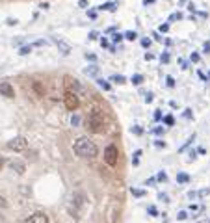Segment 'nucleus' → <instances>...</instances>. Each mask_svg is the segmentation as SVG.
<instances>
[{
    "label": "nucleus",
    "instance_id": "obj_1",
    "mask_svg": "<svg viewBox=\"0 0 210 223\" xmlns=\"http://www.w3.org/2000/svg\"><path fill=\"white\" fill-rule=\"evenodd\" d=\"M73 151H74V154H78L82 158H95L99 154V147L95 145V141H91V139L86 138V136L78 138L73 143Z\"/></svg>",
    "mask_w": 210,
    "mask_h": 223
},
{
    "label": "nucleus",
    "instance_id": "obj_2",
    "mask_svg": "<svg viewBox=\"0 0 210 223\" xmlns=\"http://www.w3.org/2000/svg\"><path fill=\"white\" fill-rule=\"evenodd\" d=\"M104 115L101 110H91L89 115L86 117V128L91 132V134H101L104 132Z\"/></svg>",
    "mask_w": 210,
    "mask_h": 223
},
{
    "label": "nucleus",
    "instance_id": "obj_3",
    "mask_svg": "<svg viewBox=\"0 0 210 223\" xmlns=\"http://www.w3.org/2000/svg\"><path fill=\"white\" fill-rule=\"evenodd\" d=\"M8 149L9 151H15V152H23L28 149V139L24 136H17V138H13L8 141Z\"/></svg>",
    "mask_w": 210,
    "mask_h": 223
},
{
    "label": "nucleus",
    "instance_id": "obj_4",
    "mask_svg": "<svg viewBox=\"0 0 210 223\" xmlns=\"http://www.w3.org/2000/svg\"><path fill=\"white\" fill-rule=\"evenodd\" d=\"M117 156H119V151H117V147H115L114 143L108 145V147L104 149V162H106L108 165L114 167L117 164Z\"/></svg>",
    "mask_w": 210,
    "mask_h": 223
},
{
    "label": "nucleus",
    "instance_id": "obj_5",
    "mask_svg": "<svg viewBox=\"0 0 210 223\" xmlns=\"http://www.w3.org/2000/svg\"><path fill=\"white\" fill-rule=\"evenodd\" d=\"M65 87H67V91H71V93H76V95H80L84 91V87H82V84L73 78V76H65Z\"/></svg>",
    "mask_w": 210,
    "mask_h": 223
},
{
    "label": "nucleus",
    "instance_id": "obj_6",
    "mask_svg": "<svg viewBox=\"0 0 210 223\" xmlns=\"http://www.w3.org/2000/svg\"><path fill=\"white\" fill-rule=\"evenodd\" d=\"M63 102H65L67 110H76V108H78V104H80V101H78V95H76V93H71V91H67V93H65V97H63Z\"/></svg>",
    "mask_w": 210,
    "mask_h": 223
},
{
    "label": "nucleus",
    "instance_id": "obj_7",
    "mask_svg": "<svg viewBox=\"0 0 210 223\" xmlns=\"http://www.w3.org/2000/svg\"><path fill=\"white\" fill-rule=\"evenodd\" d=\"M24 223H48V216L45 212H36V214L28 216L24 219Z\"/></svg>",
    "mask_w": 210,
    "mask_h": 223
},
{
    "label": "nucleus",
    "instance_id": "obj_8",
    "mask_svg": "<svg viewBox=\"0 0 210 223\" xmlns=\"http://www.w3.org/2000/svg\"><path fill=\"white\" fill-rule=\"evenodd\" d=\"M0 95L2 97H8V99H13L15 97V89L9 82H0Z\"/></svg>",
    "mask_w": 210,
    "mask_h": 223
},
{
    "label": "nucleus",
    "instance_id": "obj_9",
    "mask_svg": "<svg viewBox=\"0 0 210 223\" xmlns=\"http://www.w3.org/2000/svg\"><path fill=\"white\" fill-rule=\"evenodd\" d=\"M8 165H9L11 171L17 173V175H24V171H26V165H24V162H20V160H11V162H8Z\"/></svg>",
    "mask_w": 210,
    "mask_h": 223
},
{
    "label": "nucleus",
    "instance_id": "obj_10",
    "mask_svg": "<svg viewBox=\"0 0 210 223\" xmlns=\"http://www.w3.org/2000/svg\"><path fill=\"white\" fill-rule=\"evenodd\" d=\"M86 203V197H84V193H74L73 195V205H74V214H80V208L84 206Z\"/></svg>",
    "mask_w": 210,
    "mask_h": 223
},
{
    "label": "nucleus",
    "instance_id": "obj_11",
    "mask_svg": "<svg viewBox=\"0 0 210 223\" xmlns=\"http://www.w3.org/2000/svg\"><path fill=\"white\" fill-rule=\"evenodd\" d=\"M54 43H56V47H58V50H60L61 54H65V56L71 54V47H69L63 39H54Z\"/></svg>",
    "mask_w": 210,
    "mask_h": 223
},
{
    "label": "nucleus",
    "instance_id": "obj_12",
    "mask_svg": "<svg viewBox=\"0 0 210 223\" xmlns=\"http://www.w3.org/2000/svg\"><path fill=\"white\" fill-rule=\"evenodd\" d=\"M97 9H99V11H110V13H114V11L117 9V2H104V4H101Z\"/></svg>",
    "mask_w": 210,
    "mask_h": 223
},
{
    "label": "nucleus",
    "instance_id": "obj_13",
    "mask_svg": "<svg viewBox=\"0 0 210 223\" xmlns=\"http://www.w3.org/2000/svg\"><path fill=\"white\" fill-rule=\"evenodd\" d=\"M190 175H188V173H184V171H179L177 173V182L179 184H188V182H190Z\"/></svg>",
    "mask_w": 210,
    "mask_h": 223
},
{
    "label": "nucleus",
    "instance_id": "obj_14",
    "mask_svg": "<svg viewBox=\"0 0 210 223\" xmlns=\"http://www.w3.org/2000/svg\"><path fill=\"white\" fill-rule=\"evenodd\" d=\"M34 89H36V93L39 97H45V93H47V89L43 87V84H41V82H34Z\"/></svg>",
    "mask_w": 210,
    "mask_h": 223
},
{
    "label": "nucleus",
    "instance_id": "obj_15",
    "mask_svg": "<svg viewBox=\"0 0 210 223\" xmlns=\"http://www.w3.org/2000/svg\"><path fill=\"white\" fill-rule=\"evenodd\" d=\"M110 82H114V84H125V82H127V78H125L123 74H112V76H110Z\"/></svg>",
    "mask_w": 210,
    "mask_h": 223
},
{
    "label": "nucleus",
    "instance_id": "obj_16",
    "mask_svg": "<svg viewBox=\"0 0 210 223\" xmlns=\"http://www.w3.org/2000/svg\"><path fill=\"white\" fill-rule=\"evenodd\" d=\"M130 82L132 84H134V86H141V84H143V74H132V78H130Z\"/></svg>",
    "mask_w": 210,
    "mask_h": 223
},
{
    "label": "nucleus",
    "instance_id": "obj_17",
    "mask_svg": "<svg viewBox=\"0 0 210 223\" xmlns=\"http://www.w3.org/2000/svg\"><path fill=\"white\" fill-rule=\"evenodd\" d=\"M97 84H99V87H102L104 91H110V89H112V84H110L108 80H102V78H99V80H97Z\"/></svg>",
    "mask_w": 210,
    "mask_h": 223
},
{
    "label": "nucleus",
    "instance_id": "obj_18",
    "mask_svg": "<svg viewBox=\"0 0 210 223\" xmlns=\"http://www.w3.org/2000/svg\"><path fill=\"white\" fill-rule=\"evenodd\" d=\"M80 123H82V117H80L78 114H76V112H74V114L71 115V125H73V127L76 128V127H80Z\"/></svg>",
    "mask_w": 210,
    "mask_h": 223
},
{
    "label": "nucleus",
    "instance_id": "obj_19",
    "mask_svg": "<svg viewBox=\"0 0 210 223\" xmlns=\"http://www.w3.org/2000/svg\"><path fill=\"white\" fill-rule=\"evenodd\" d=\"M123 36H125V39H127V41H136V39H138V34H136L134 30H128V32H125Z\"/></svg>",
    "mask_w": 210,
    "mask_h": 223
},
{
    "label": "nucleus",
    "instance_id": "obj_20",
    "mask_svg": "<svg viewBox=\"0 0 210 223\" xmlns=\"http://www.w3.org/2000/svg\"><path fill=\"white\" fill-rule=\"evenodd\" d=\"M139 156H141V149H136L132 154V165H139Z\"/></svg>",
    "mask_w": 210,
    "mask_h": 223
},
{
    "label": "nucleus",
    "instance_id": "obj_21",
    "mask_svg": "<svg viewBox=\"0 0 210 223\" xmlns=\"http://www.w3.org/2000/svg\"><path fill=\"white\" fill-rule=\"evenodd\" d=\"M86 74L88 76H97V74H99V67H97V65H89L86 69Z\"/></svg>",
    "mask_w": 210,
    "mask_h": 223
},
{
    "label": "nucleus",
    "instance_id": "obj_22",
    "mask_svg": "<svg viewBox=\"0 0 210 223\" xmlns=\"http://www.w3.org/2000/svg\"><path fill=\"white\" fill-rule=\"evenodd\" d=\"M130 193L134 197H145V190H141V188H130Z\"/></svg>",
    "mask_w": 210,
    "mask_h": 223
},
{
    "label": "nucleus",
    "instance_id": "obj_23",
    "mask_svg": "<svg viewBox=\"0 0 210 223\" xmlns=\"http://www.w3.org/2000/svg\"><path fill=\"white\" fill-rule=\"evenodd\" d=\"M30 52H32V45H23V47L19 48V54L20 56H26V54H30Z\"/></svg>",
    "mask_w": 210,
    "mask_h": 223
},
{
    "label": "nucleus",
    "instance_id": "obj_24",
    "mask_svg": "<svg viewBox=\"0 0 210 223\" xmlns=\"http://www.w3.org/2000/svg\"><path fill=\"white\" fill-rule=\"evenodd\" d=\"M193 139H195V134H192L190 138H188V141H184V145H182V147L179 149V152H182V151H186V149H188V147H190V145H192V141H193Z\"/></svg>",
    "mask_w": 210,
    "mask_h": 223
},
{
    "label": "nucleus",
    "instance_id": "obj_25",
    "mask_svg": "<svg viewBox=\"0 0 210 223\" xmlns=\"http://www.w3.org/2000/svg\"><path fill=\"white\" fill-rule=\"evenodd\" d=\"M130 132H132L134 136H141V134H143V128L139 127V125H134V127L130 128Z\"/></svg>",
    "mask_w": 210,
    "mask_h": 223
},
{
    "label": "nucleus",
    "instance_id": "obj_26",
    "mask_svg": "<svg viewBox=\"0 0 210 223\" xmlns=\"http://www.w3.org/2000/svg\"><path fill=\"white\" fill-rule=\"evenodd\" d=\"M173 123H175V117L173 115H164V125H166V127H173Z\"/></svg>",
    "mask_w": 210,
    "mask_h": 223
},
{
    "label": "nucleus",
    "instance_id": "obj_27",
    "mask_svg": "<svg viewBox=\"0 0 210 223\" xmlns=\"http://www.w3.org/2000/svg\"><path fill=\"white\" fill-rule=\"evenodd\" d=\"M156 180H158V182H167V173L166 171H158Z\"/></svg>",
    "mask_w": 210,
    "mask_h": 223
},
{
    "label": "nucleus",
    "instance_id": "obj_28",
    "mask_svg": "<svg viewBox=\"0 0 210 223\" xmlns=\"http://www.w3.org/2000/svg\"><path fill=\"white\" fill-rule=\"evenodd\" d=\"M123 39H125V36L123 34H117V32H114V36H112V41H114V43H121Z\"/></svg>",
    "mask_w": 210,
    "mask_h": 223
},
{
    "label": "nucleus",
    "instance_id": "obj_29",
    "mask_svg": "<svg viewBox=\"0 0 210 223\" xmlns=\"http://www.w3.org/2000/svg\"><path fill=\"white\" fill-rule=\"evenodd\" d=\"M169 60H171L169 52H162L160 54V61H162V63H169Z\"/></svg>",
    "mask_w": 210,
    "mask_h": 223
},
{
    "label": "nucleus",
    "instance_id": "obj_30",
    "mask_svg": "<svg viewBox=\"0 0 210 223\" xmlns=\"http://www.w3.org/2000/svg\"><path fill=\"white\" fill-rule=\"evenodd\" d=\"M147 212H149V216H152V218H156V216H158V208H156L155 205H151L149 208H147Z\"/></svg>",
    "mask_w": 210,
    "mask_h": 223
},
{
    "label": "nucleus",
    "instance_id": "obj_31",
    "mask_svg": "<svg viewBox=\"0 0 210 223\" xmlns=\"http://www.w3.org/2000/svg\"><path fill=\"white\" fill-rule=\"evenodd\" d=\"M177 219H179V221H184V219H188V212H186V210H180V212H177Z\"/></svg>",
    "mask_w": 210,
    "mask_h": 223
},
{
    "label": "nucleus",
    "instance_id": "obj_32",
    "mask_svg": "<svg viewBox=\"0 0 210 223\" xmlns=\"http://www.w3.org/2000/svg\"><path fill=\"white\" fill-rule=\"evenodd\" d=\"M167 32H169V23H164L158 28V34H167Z\"/></svg>",
    "mask_w": 210,
    "mask_h": 223
},
{
    "label": "nucleus",
    "instance_id": "obj_33",
    "mask_svg": "<svg viewBox=\"0 0 210 223\" xmlns=\"http://www.w3.org/2000/svg\"><path fill=\"white\" fill-rule=\"evenodd\" d=\"M199 60H201L199 52H192V54H190V61H193V63H199Z\"/></svg>",
    "mask_w": 210,
    "mask_h": 223
},
{
    "label": "nucleus",
    "instance_id": "obj_34",
    "mask_svg": "<svg viewBox=\"0 0 210 223\" xmlns=\"http://www.w3.org/2000/svg\"><path fill=\"white\" fill-rule=\"evenodd\" d=\"M166 86L167 87H175V78L173 76H166Z\"/></svg>",
    "mask_w": 210,
    "mask_h": 223
},
{
    "label": "nucleus",
    "instance_id": "obj_35",
    "mask_svg": "<svg viewBox=\"0 0 210 223\" xmlns=\"http://www.w3.org/2000/svg\"><path fill=\"white\" fill-rule=\"evenodd\" d=\"M151 132H152L155 136H162V134H164V127H155Z\"/></svg>",
    "mask_w": 210,
    "mask_h": 223
},
{
    "label": "nucleus",
    "instance_id": "obj_36",
    "mask_svg": "<svg viewBox=\"0 0 210 223\" xmlns=\"http://www.w3.org/2000/svg\"><path fill=\"white\" fill-rule=\"evenodd\" d=\"M151 45H152V41H151L149 37H143V39H141V47H143V48H149Z\"/></svg>",
    "mask_w": 210,
    "mask_h": 223
},
{
    "label": "nucleus",
    "instance_id": "obj_37",
    "mask_svg": "<svg viewBox=\"0 0 210 223\" xmlns=\"http://www.w3.org/2000/svg\"><path fill=\"white\" fill-rule=\"evenodd\" d=\"M6 208H8V201H6L2 195H0V212L2 210H6Z\"/></svg>",
    "mask_w": 210,
    "mask_h": 223
},
{
    "label": "nucleus",
    "instance_id": "obj_38",
    "mask_svg": "<svg viewBox=\"0 0 210 223\" xmlns=\"http://www.w3.org/2000/svg\"><path fill=\"white\" fill-rule=\"evenodd\" d=\"M184 15H182V13H173V15L169 17V23H173V20H180V19H182Z\"/></svg>",
    "mask_w": 210,
    "mask_h": 223
},
{
    "label": "nucleus",
    "instance_id": "obj_39",
    "mask_svg": "<svg viewBox=\"0 0 210 223\" xmlns=\"http://www.w3.org/2000/svg\"><path fill=\"white\" fill-rule=\"evenodd\" d=\"M155 121H162V110H155Z\"/></svg>",
    "mask_w": 210,
    "mask_h": 223
},
{
    "label": "nucleus",
    "instance_id": "obj_40",
    "mask_svg": "<svg viewBox=\"0 0 210 223\" xmlns=\"http://www.w3.org/2000/svg\"><path fill=\"white\" fill-rule=\"evenodd\" d=\"M19 23V20L17 19H13V17H9V19H6V24H8V26H15Z\"/></svg>",
    "mask_w": 210,
    "mask_h": 223
},
{
    "label": "nucleus",
    "instance_id": "obj_41",
    "mask_svg": "<svg viewBox=\"0 0 210 223\" xmlns=\"http://www.w3.org/2000/svg\"><path fill=\"white\" fill-rule=\"evenodd\" d=\"M203 52H205V54L210 52V41H205V43H203Z\"/></svg>",
    "mask_w": 210,
    "mask_h": 223
},
{
    "label": "nucleus",
    "instance_id": "obj_42",
    "mask_svg": "<svg viewBox=\"0 0 210 223\" xmlns=\"http://www.w3.org/2000/svg\"><path fill=\"white\" fill-rule=\"evenodd\" d=\"M88 17L91 19V20H95V19H97V9H89V11H88Z\"/></svg>",
    "mask_w": 210,
    "mask_h": 223
},
{
    "label": "nucleus",
    "instance_id": "obj_43",
    "mask_svg": "<svg viewBox=\"0 0 210 223\" xmlns=\"http://www.w3.org/2000/svg\"><path fill=\"white\" fill-rule=\"evenodd\" d=\"M158 199L164 201V203H169V197H167V193H158Z\"/></svg>",
    "mask_w": 210,
    "mask_h": 223
},
{
    "label": "nucleus",
    "instance_id": "obj_44",
    "mask_svg": "<svg viewBox=\"0 0 210 223\" xmlns=\"http://www.w3.org/2000/svg\"><path fill=\"white\" fill-rule=\"evenodd\" d=\"M152 101H155V95H152V93H147V95H145V102H147V104H151Z\"/></svg>",
    "mask_w": 210,
    "mask_h": 223
},
{
    "label": "nucleus",
    "instance_id": "obj_45",
    "mask_svg": "<svg viewBox=\"0 0 210 223\" xmlns=\"http://www.w3.org/2000/svg\"><path fill=\"white\" fill-rule=\"evenodd\" d=\"M89 41H93V39H97V37H99V32H95V30H91V32H89Z\"/></svg>",
    "mask_w": 210,
    "mask_h": 223
},
{
    "label": "nucleus",
    "instance_id": "obj_46",
    "mask_svg": "<svg viewBox=\"0 0 210 223\" xmlns=\"http://www.w3.org/2000/svg\"><path fill=\"white\" fill-rule=\"evenodd\" d=\"M182 115L186 117V119H192V117H193V114H192V110H190V108H186V110H184V114H182Z\"/></svg>",
    "mask_w": 210,
    "mask_h": 223
},
{
    "label": "nucleus",
    "instance_id": "obj_47",
    "mask_svg": "<svg viewBox=\"0 0 210 223\" xmlns=\"http://www.w3.org/2000/svg\"><path fill=\"white\" fill-rule=\"evenodd\" d=\"M155 145H156L158 149H166V141H162V139H156V141H155Z\"/></svg>",
    "mask_w": 210,
    "mask_h": 223
},
{
    "label": "nucleus",
    "instance_id": "obj_48",
    "mask_svg": "<svg viewBox=\"0 0 210 223\" xmlns=\"http://www.w3.org/2000/svg\"><path fill=\"white\" fill-rule=\"evenodd\" d=\"M197 195H199V197H206V195H210V190H208V188H205V190H201Z\"/></svg>",
    "mask_w": 210,
    "mask_h": 223
},
{
    "label": "nucleus",
    "instance_id": "obj_49",
    "mask_svg": "<svg viewBox=\"0 0 210 223\" xmlns=\"http://www.w3.org/2000/svg\"><path fill=\"white\" fill-rule=\"evenodd\" d=\"M155 182H156V179H155V177H151V179H147V180H145V186H155Z\"/></svg>",
    "mask_w": 210,
    "mask_h": 223
},
{
    "label": "nucleus",
    "instance_id": "obj_50",
    "mask_svg": "<svg viewBox=\"0 0 210 223\" xmlns=\"http://www.w3.org/2000/svg\"><path fill=\"white\" fill-rule=\"evenodd\" d=\"M101 47H102V48L110 47V43H108V39H106V37H101Z\"/></svg>",
    "mask_w": 210,
    "mask_h": 223
},
{
    "label": "nucleus",
    "instance_id": "obj_51",
    "mask_svg": "<svg viewBox=\"0 0 210 223\" xmlns=\"http://www.w3.org/2000/svg\"><path fill=\"white\" fill-rule=\"evenodd\" d=\"M86 60L88 61H97V56L95 54H86Z\"/></svg>",
    "mask_w": 210,
    "mask_h": 223
},
{
    "label": "nucleus",
    "instance_id": "obj_52",
    "mask_svg": "<svg viewBox=\"0 0 210 223\" xmlns=\"http://www.w3.org/2000/svg\"><path fill=\"white\" fill-rule=\"evenodd\" d=\"M143 58L147 60V61H151V60H155V54H151V52H145V56Z\"/></svg>",
    "mask_w": 210,
    "mask_h": 223
},
{
    "label": "nucleus",
    "instance_id": "obj_53",
    "mask_svg": "<svg viewBox=\"0 0 210 223\" xmlns=\"http://www.w3.org/2000/svg\"><path fill=\"white\" fill-rule=\"evenodd\" d=\"M78 6H80V8H88L89 2H88V0H78Z\"/></svg>",
    "mask_w": 210,
    "mask_h": 223
},
{
    "label": "nucleus",
    "instance_id": "obj_54",
    "mask_svg": "<svg viewBox=\"0 0 210 223\" xmlns=\"http://www.w3.org/2000/svg\"><path fill=\"white\" fill-rule=\"evenodd\" d=\"M39 8H41V9H47V8H50V4H48V2H41Z\"/></svg>",
    "mask_w": 210,
    "mask_h": 223
},
{
    "label": "nucleus",
    "instance_id": "obj_55",
    "mask_svg": "<svg viewBox=\"0 0 210 223\" xmlns=\"http://www.w3.org/2000/svg\"><path fill=\"white\" fill-rule=\"evenodd\" d=\"M152 37H155L156 41H164V37H160V34H158V32H155V34H152Z\"/></svg>",
    "mask_w": 210,
    "mask_h": 223
},
{
    "label": "nucleus",
    "instance_id": "obj_56",
    "mask_svg": "<svg viewBox=\"0 0 210 223\" xmlns=\"http://www.w3.org/2000/svg\"><path fill=\"white\" fill-rule=\"evenodd\" d=\"M34 45H36V47H43V45H47V43H45V41H41V39H39V41H36V43H34Z\"/></svg>",
    "mask_w": 210,
    "mask_h": 223
},
{
    "label": "nucleus",
    "instance_id": "obj_57",
    "mask_svg": "<svg viewBox=\"0 0 210 223\" xmlns=\"http://www.w3.org/2000/svg\"><path fill=\"white\" fill-rule=\"evenodd\" d=\"M190 210H192V212H197L199 206H197V205H190Z\"/></svg>",
    "mask_w": 210,
    "mask_h": 223
},
{
    "label": "nucleus",
    "instance_id": "obj_58",
    "mask_svg": "<svg viewBox=\"0 0 210 223\" xmlns=\"http://www.w3.org/2000/svg\"><path fill=\"white\" fill-rule=\"evenodd\" d=\"M188 9H190V11H193V13H195V4H192V2H190V4H188Z\"/></svg>",
    "mask_w": 210,
    "mask_h": 223
},
{
    "label": "nucleus",
    "instance_id": "obj_59",
    "mask_svg": "<svg viewBox=\"0 0 210 223\" xmlns=\"http://www.w3.org/2000/svg\"><path fill=\"white\" fill-rule=\"evenodd\" d=\"M156 0H143V6H149V4H155Z\"/></svg>",
    "mask_w": 210,
    "mask_h": 223
},
{
    "label": "nucleus",
    "instance_id": "obj_60",
    "mask_svg": "<svg viewBox=\"0 0 210 223\" xmlns=\"http://www.w3.org/2000/svg\"><path fill=\"white\" fill-rule=\"evenodd\" d=\"M188 197H190V199H195V197H197V193H195V192H190V193H188Z\"/></svg>",
    "mask_w": 210,
    "mask_h": 223
},
{
    "label": "nucleus",
    "instance_id": "obj_61",
    "mask_svg": "<svg viewBox=\"0 0 210 223\" xmlns=\"http://www.w3.org/2000/svg\"><path fill=\"white\" fill-rule=\"evenodd\" d=\"M106 32H108V34H114V32H115V26H110Z\"/></svg>",
    "mask_w": 210,
    "mask_h": 223
},
{
    "label": "nucleus",
    "instance_id": "obj_62",
    "mask_svg": "<svg viewBox=\"0 0 210 223\" xmlns=\"http://www.w3.org/2000/svg\"><path fill=\"white\" fill-rule=\"evenodd\" d=\"M4 164H6V162H4V158H0V169L4 167Z\"/></svg>",
    "mask_w": 210,
    "mask_h": 223
},
{
    "label": "nucleus",
    "instance_id": "obj_63",
    "mask_svg": "<svg viewBox=\"0 0 210 223\" xmlns=\"http://www.w3.org/2000/svg\"><path fill=\"white\" fill-rule=\"evenodd\" d=\"M206 80H210V73H208V78H206Z\"/></svg>",
    "mask_w": 210,
    "mask_h": 223
},
{
    "label": "nucleus",
    "instance_id": "obj_64",
    "mask_svg": "<svg viewBox=\"0 0 210 223\" xmlns=\"http://www.w3.org/2000/svg\"><path fill=\"white\" fill-rule=\"evenodd\" d=\"M197 223H201V221H197Z\"/></svg>",
    "mask_w": 210,
    "mask_h": 223
}]
</instances>
